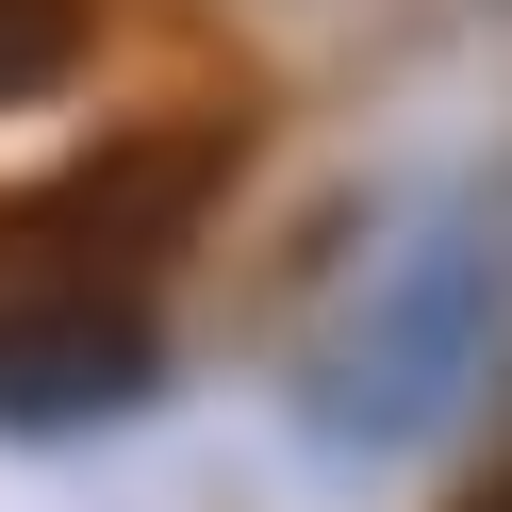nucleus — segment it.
<instances>
[{
  "mask_svg": "<svg viewBox=\"0 0 512 512\" xmlns=\"http://www.w3.org/2000/svg\"><path fill=\"white\" fill-rule=\"evenodd\" d=\"M166 397L149 281H0V430H116Z\"/></svg>",
  "mask_w": 512,
  "mask_h": 512,
  "instance_id": "3",
  "label": "nucleus"
},
{
  "mask_svg": "<svg viewBox=\"0 0 512 512\" xmlns=\"http://www.w3.org/2000/svg\"><path fill=\"white\" fill-rule=\"evenodd\" d=\"M215 182H232L215 133H133V149H100V166H67L50 199L0 215V281H149Z\"/></svg>",
  "mask_w": 512,
  "mask_h": 512,
  "instance_id": "2",
  "label": "nucleus"
},
{
  "mask_svg": "<svg viewBox=\"0 0 512 512\" xmlns=\"http://www.w3.org/2000/svg\"><path fill=\"white\" fill-rule=\"evenodd\" d=\"M463 512H512V463H496V479H479V496H463Z\"/></svg>",
  "mask_w": 512,
  "mask_h": 512,
  "instance_id": "5",
  "label": "nucleus"
},
{
  "mask_svg": "<svg viewBox=\"0 0 512 512\" xmlns=\"http://www.w3.org/2000/svg\"><path fill=\"white\" fill-rule=\"evenodd\" d=\"M83 67V0H0V100H50Z\"/></svg>",
  "mask_w": 512,
  "mask_h": 512,
  "instance_id": "4",
  "label": "nucleus"
},
{
  "mask_svg": "<svg viewBox=\"0 0 512 512\" xmlns=\"http://www.w3.org/2000/svg\"><path fill=\"white\" fill-rule=\"evenodd\" d=\"M496 331H512L496 232L430 215V232L364 248V265L331 281V314H314V347H298V413L331 446H430L446 413L496 380Z\"/></svg>",
  "mask_w": 512,
  "mask_h": 512,
  "instance_id": "1",
  "label": "nucleus"
}]
</instances>
